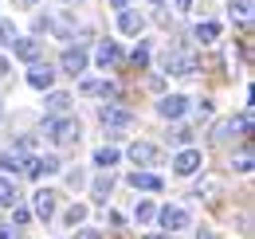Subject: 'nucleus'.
Masks as SVG:
<instances>
[{
    "label": "nucleus",
    "mask_w": 255,
    "mask_h": 239,
    "mask_svg": "<svg viewBox=\"0 0 255 239\" xmlns=\"http://www.w3.org/2000/svg\"><path fill=\"white\" fill-rule=\"evenodd\" d=\"M75 239H102V236H98V232H91V228H83V232H79Z\"/></svg>",
    "instance_id": "31"
},
{
    "label": "nucleus",
    "mask_w": 255,
    "mask_h": 239,
    "mask_svg": "<svg viewBox=\"0 0 255 239\" xmlns=\"http://www.w3.org/2000/svg\"><path fill=\"white\" fill-rule=\"evenodd\" d=\"M0 208H16V184L0 180Z\"/></svg>",
    "instance_id": "22"
},
{
    "label": "nucleus",
    "mask_w": 255,
    "mask_h": 239,
    "mask_svg": "<svg viewBox=\"0 0 255 239\" xmlns=\"http://www.w3.org/2000/svg\"><path fill=\"white\" fill-rule=\"evenodd\" d=\"M28 220H32V212H24V208H16V212H12V224H16V228H24Z\"/></svg>",
    "instance_id": "28"
},
{
    "label": "nucleus",
    "mask_w": 255,
    "mask_h": 239,
    "mask_svg": "<svg viewBox=\"0 0 255 239\" xmlns=\"http://www.w3.org/2000/svg\"><path fill=\"white\" fill-rule=\"evenodd\" d=\"M83 220H87V204H75L67 212V224H83Z\"/></svg>",
    "instance_id": "25"
},
{
    "label": "nucleus",
    "mask_w": 255,
    "mask_h": 239,
    "mask_svg": "<svg viewBox=\"0 0 255 239\" xmlns=\"http://www.w3.org/2000/svg\"><path fill=\"white\" fill-rule=\"evenodd\" d=\"M133 63H137V67L149 63V43H137V47H133Z\"/></svg>",
    "instance_id": "24"
},
{
    "label": "nucleus",
    "mask_w": 255,
    "mask_h": 239,
    "mask_svg": "<svg viewBox=\"0 0 255 239\" xmlns=\"http://www.w3.org/2000/svg\"><path fill=\"white\" fill-rule=\"evenodd\" d=\"M232 20L252 24V0H232Z\"/></svg>",
    "instance_id": "20"
},
{
    "label": "nucleus",
    "mask_w": 255,
    "mask_h": 239,
    "mask_svg": "<svg viewBox=\"0 0 255 239\" xmlns=\"http://www.w3.org/2000/svg\"><path fill=\"white\" fill-rule=\"evenodd\" d=\"M47 110H51L55 118H63L67 110H71V94H67V90H51V94H47Z\"/></svg>",
    "instance_id": "13"
},
{
    "label": "nucleus",
    "mask_w": 255,
    "mask_h": 239,
    "mask_svg": "<svg viewBox=\"0 0 255 239\" xmlns=\"http://www.w3.org/2000/svg\"><path fill=\"white\" fill-rule=\"evenodd\" d=\"M133 216H137V224H149V220H153V216H157V208H153V204H149V200H141V204H137V208H133Z\"/></svg>",
    "instance_id": "23"
},
{
    "label": "nucleus",
    "mask_w": 255,
    "mask_h": 239,
    "mask_svg": "<svg viewBox=\"0 0 255 239\" xmlns=\"http://www.w3.org/2000/svg\"><path fill=\"white\" fill-rule=\"evenodd\" d=\"M129 184H133V188H145V192H161V177H153V173H141V169L129 177Z\"/></svg>",
    "instance_id": "15"
},
{
    "label": "nucleus",
    "mask_w": 255,
    "mask_h": 239,
    "mask_svg": "<svg viewBox=\"0 0 255 239\" xmlns=\"http://www.w3.org/2000/svg\"><path fill=\"white\" fill-rule=\"evenodd\" d=\"M118 157H122V153L114 149V145H102V149L95 153V165H98V169H114V165H118Z\"/></svg>",
    "instance_id": "17"
},
{
    "label": "nucleus",
    "mask_w": 255,
    "mask_h": 239,
    "mask_svg": "<svg viewBox=\"0 0 255 239\" xmlns=\"http://www.w3.org/2000/svg\"><path fill=\"white\" fill-rule=\"evenodd\" d=\"M79 90H83V94H114V83H110V79H83Z\"/></svg>",
    "instance_id": "16"
},
{
    "label": "nucleus",
    "mask_w": 255,
    "mask_h": 239,
    "mask_svg": "<svg viewBox=\"0 0 255 239\" xmlns=\"http://www.w3.org/2000/svg\"><path fill=\"white\" fill-rule=\"evenodd\" d=\"M8 71H12V67H8V59H4V55H0V83L8 79Z\"/></svg>",
    "instance_id": "32"
},
{
    "label": "nucleus",
    "mask_w": 255,
    "mask_h": 239,
    "mask_svg": "<svg viewBox=\"0 0 255 239\" xmlns=\"http://www.w3.org/2000/svg\"><path fill=\"white\" fill-rule=\"evenodd\" d=\"M161 67L169 71V75H192L200 63H196V55H189V51H181V47H169L165 55H161Z\"/></svg>",
    "instance_id": "2"
},
{
    "label": "nucleus",
    "mask_w": 255,
    "mask_h": 239,
    "mask_svg": "<svg viewBox=\"0 0 255 239\" xmlns=\"http://www.w3.org/2000/svg\"><path fill=\"white\" fill-rule=\"evenodd\" d=\"M16 39V28L12 24H0V43H12Z\"/></svg>",
    "instance_id": "29"
},
{
    "label": "nucleus",
    "mask_w": 255,
    "mask_h": 239,
    "mask_svg": "<svg viewBox=\"0 0 255 239\" xmlns=\"http://www.w3.org/2000/svg\"><path fill=\"white\" fill-rule=\"evenodd\" d=\"M236 169H240V173H252V153H248V149L240 153V161H236Z\"/></svg>",
    "instance_id": "27"
},
{
    "label": "nucleus",
    "mask_w": 255,
    "mask_h": 239,
    "mask_svg": "<svg viewBox=\"0 0 255 239\" xmlns=\"http://www.w3.org/2000/svg\"><path fill=\"white\" fill-rule=\"evenodd\" d=\"M153 4H161V0H153Z\"/></svg>",
    "instance_id": "39"
},
{
    "label": "nucleus",
    "mask_w": 255,
    "mask_h": 239,
    "mask_svg": "<svg viewBox=\"0 0 255 239\" xmlns=\"http://www.w3.org/2000/svg\"><path fill=\"white\" fill-rule=\"evenodd\" d=\"M110 192H114V177H110V173H98V180H95V200L102 204Z\"/></svg>",
    "instance_id": "18"
},
{
    "label": "nucleus",
    "mask_w": 255,
    "mask_h": 239,
    "mask_svg": "<svg viewBox=\"0 0 255 239\" xmlns=\"http://www.w3.org/2000/svg\"><path fill=\"white\" fill-rule=\"evenodd\" d=\"M129 161H133L137 169H141V165H153V161H157V149H153L149 141H133V145H129Z\"/></svg>",
    "instance_id": "12"
},
{
    "label": "nucleus",
    "mask_w": 255,
    "mask_h": 239,
    "mask_svg": "<svg viewBox=\"0 0 255 239\" xmlns=\"http://www.w3.org/2000/svg\"><path fill=\"white\" fill-rule=\"evenodd\" d=\"M12 43H16V59H24V63L39 59V43H35L32 35H28V39H12Z\"/></svg>",
    "instance_id": "14"
},
{
    "label": "nucleus",
    "mask_w": 255,
    "mask_h": 239,
    "mask_svg": "<svg viewBox=\"0 0 255 239\" xmlns=\"http://www.w3.org/2000/svg\"><path fill=\"white\" fill-rule=\"evenodd\" d=\"M200 239H212V236H200Z\"/></svg>",
    "instance_id": "38"
},
{
    "label": "nucleus",
    "mask_w": 255,
    "mask_h": 239,
    "mask_svg": "<svg viewBox=\"0 0 255 239\" xmlns=\"http://www.w3.org/2000/svg\"><path fill=\"white\" fill-rule=\"evenodd\" d=\"M185 110H189V98H185V94H165V98L157 102V114L169 118V121L185 118Z\"/></svg>",
    "instance_id": "3"
},
{
    "label": "nucleus",
    "mask_w": 255,
    "mask_h": 239,
    "mask_svg": "<svg viewBox=\"0 0 255 239\" xmlns=\"http://www.w3.org/2000/svg\"><path fill=\"white\" fill-rule=\"evenodd\" d=\"M110 8H118V12H122V8H129V0H110Z\"/></svg>",
    "instance_id": "34"
},
{
    "label": "nucleus",
    "mask_w": 255,
    "mask_h": 239,
    "mask_svg": "<svg viewBox=\"0 0 255 239\" xmlns=\"http://www.w3.org/2000/svg\"><path fill=\"white\" fill-rule=\"evenodd\" d=\"M141 239H169V236H141Z\"/></svg>",
    "instance_id": "36"
},
{
    "label": "nucleus",
    "mask_w": 255,
    "mask_h": 239,
    "mask_svg": "<svg viewBox=\"0 0 255 239\" xmlns=\"http://www.w3.org/2000/svg\"><path fill=\"white\" fill-rule=\"evenodd\" d=\"M87 63H91V55H87L83 47H67L63 51V71L71 75V79H79V75L87 71Z\"/></svg>",
    "instance_id": "5"
},
{
    "label": "nucleus",
    "mask_w": 255,
    "mask_h": 239,
    "mask_svg": "<svg viewBox=\"0 0 255 239\" xmlns=\"http://www.w3.org/2000/svg\"><path fill=\"white\" fill-rule=\"evenodd\" d=\"M47 133H51V141H59V145H75V141L83 137V121L63 114V118L47 121Z\"/></svg>",
    "instance_id": "1"
},
{
    "label": "nucleus",
    "mask_w": 255,
    "mask_h": 239,
    "mask_svg": "<svg viewBox=\"0 0 255 239\" xmlns=\"http://www.w3.org/2000/svg\"><path fill=\"white\" fill-rule=\"evenodd\" d=\"M161 224H165L169 232H181V228H189V212L169 204V208H161Z\"/></svg>",
    "instance_id": "11"
},
{
    "label": "nucleus",
    "mask_w": 255,
    "mask_h": 239,
    "mask_svg": "<svg viewBox=\"0 0 255 239\" xmlns=\"http://www.w3.org/2000/svg\"><path fill=\"white\" fill-rule=\"evenodd\" d=\"M63 4H79V0H63Z\"/></svg>",
    "instance_id": "37"
},
{
    "label": "nucleus",
    "mask_w": 255,
    "mask_h": 239,
    "mask_svg": "<svg viewBox=\"0 0 255 239\" xmlns=\"http://www.w3.org/2000/svg\"><path fill=\"white\" fill-rule=\"evenodd\" d=\"M20 169H24V177H32V180L43 177V161H39V157H24V161H20Z\"/></svg>",
    "instance_id": "21"
},
{
    "label": "nucleus",
    "mask_w": 255,
    "mask_h": 239,
    "mask_svg": "<svg viewBox=\"0 0 255 239\" xmlns=\"http://www.w3.org/2000/svg\"><path fill=\"white\" fill-rule=\"evenodd\" d=\"M129 121H133V114H129L126 106H106V110H102V125H114V129H126Z\"/></svg>",
    "instance_id": "9"
},
{
    "label": "nucleus",
    "mask_w": 255,
    "mask_h": 239,
    "mask_svg": "<svg viewBox=\"0 0 255 239\" xmlns=\"http://www.w3.org/2000/svg\"><path fill=\"white\" fill-rule=\"evenodd\" d=\"M196 39L200 43H216L220 39V24H212V20L208 24H196Z\"/></svg>",
    "instance_id": "19"
},
{
    "label": "nucleus",
    "mask_w": 255,
    "mask_h": 239,
    "mask_svg": "<svg viewBox=\"0 0 255 239\" xmlns=\"http://www.w3.org/2000/svg\"><path fill=\"white\" fill-rule=\"evenodd\" d=\"M118 59H122V47H118L114 39H102L98 51H95V63H98V67H114Z\"/></svg>",
    "instance_id": "8"
},
{
    "label": "nucleus",
    "mask_w": 255,
    "mask_h": 239,
    "mask_svg": "<svg viewBox=\"0 0 255 239\" xmlns=\"http://www.w3.org/2000/svg\"><path fill=\"white\" fill-rule=\"evenodd\" d=\"M200 165H204V157H200L196 149H185V153H177V157H173V173H181V177L196 173Z\"/></svg>",
    "instance_id": "7"
},
{
    "label": "nucleus",
    "mask_w": 255,
    "mask_h": 239,
    "mask_svg": "<svg viewBox=\"0 0 255 239\" xmlns=\"http://www.w3.org/2000/svg\"><path fill=\"white\" fill-rule=\"evenodd\" d=\"M28 83H32L35 90H51V83H55V67L35 59L32 67H28Z\"/></svg>",
    "instance_id": "4"
},
{
    "label": "nucleus",
    "mask_w": 255,
    "mask_h": 239,
    "mask_svg": "<svg viewBox=\"0 0 255 239\" xmlns=\"http://www.w3.org/2000/svg\"><path fill=\"white\" fill-rule=\"evenodd\" d=\"M0 239H20V236H16L12 228H0Z\"/></svg>",
    "instance_id": "33"
},
{
    "label": "nucleus",
    "mask_w": 255,
    "mask_h": 239,
    "mask_svg": "<svg viewBox=\"0 0 255 239\" xmlns=\"http://www.w3.org/2000/svg\"><path fill=\"white\" fill-rule=\"evenodd\" d=\"M141 28H145V16H141V12H133V8H122V12H118V31H122V35H141Z\"/></svg>",
    "instance_id": "6"
},
{
    "label": "nucleus",
    "mask_w": 255,
    "mask_h": 239,
    "mask_svg": "<svg viewBox=\"0 0 255 239\" xmlns=\"http://www.w3.org/2000/svg\"><path fill=\"white\" fill-rule=\"evenodd\" d=\"M228 133H232V121H220V125H216V129H212V141H216V145H220L224 137H228Z\"/></svg>",
    "instance_id": "26"
},
{
    "label": "nucleus",
    "mask_w": 255,
    "mask_h": 239,
    "mask_svg": "<svg viewBox=\"0 0 255 239\" xmlns=\"http://www.w3.org/2000/svg\"><path fill=\"white\" fill-rule=\"evenodd\" d=\"M32 204H35V216H39V220H51V216H55V192H51V188H39Z\"/></svg>",
    "instance_id": "10"
},
{
    "label": "nucleus",
    "mask_w": 255,
    "mask_h": 239,
    "mask_svg": "<svg viewBox=\"0 0 255 239\" xmlns=\"http://www.w3.org/2000/svg\"><path fill=\"white\" fill-rule=\"evenodd\" d=\"M16 165H20V161H16L12 153H8V157H0V169H16Z\"/></svg>",
    "instance_id": "30"
},
{
    "label": "nucleus",
    "mask_w": 255,
    "mask_h": 239,
    "mask_svg": "<svg viewBox=\"0 0 255 239\" xmlns=\"http://www.w3.org/2000/svg\"><path fill=\"white\" fill-rule=\"evenodd\" d=\"M177 8H181V12H189V8H192V0H177Z\"/></svg>",
    "instance_id": "35"
}]
</instances>
